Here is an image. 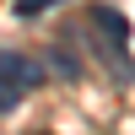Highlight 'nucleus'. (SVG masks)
I'll return each instance as SVG.
<instances>
[{
	"mask_svg": "<svg viewBox=\"0 0 135 135\" xmlns=\"http://www.w3.org/2000/svg\"><path fill=\"white\" fill-rule=\"evenodd\" d=\"M0 76L6 81H16L22 92H32V86H43V60L38 54H27V49H0Z\"/></svg>",
	"mask_w": 135,
	"mask_h": 135,
	"instance_id": "nucleus-1",
	"label": "nucleus"
},
{
	"mask_svg": "<svg viewBox=\"0 0 135 135\" xmlns=\"http://www.w3.org/2000/svg\"><path fill=\"white\" fill-rule=\"evenodd\" d=\"M92 32L114 49H130V16H119L114 6H92Z\"/></svg>",
	"mask_w": 135,
	"mask_h": 135,
	"instance_id": "nucleus-2",
	"label": "nucleus"
},
{
	"mask_svg": "<svg viewBox=\"0 0 135 135\" xmlns=\"http://www.w3.org/2000/svg\"><path fill=\"white\" fill-rule=\"evenodd\" d=\"M38 60H43V70H54L60 81H81V60H76V54L65 49V43H54V49H43Z\"/></svg>",
	"mask_w": 135,
	"mask_h": 135,
	"instance_id": "nucleus-3",
	"label": "nucleus"
},
{
	"mask_svg": "<svg viewBox=\"0 0 135 135\" xmlns=\"http://www.w3.org/2000/svg\"><path fill=\"white\" fill-rule=\"evenodd\" d=\"M16 108H22V86L0 76V119H11V114H16Z\"/></svg>",
	"mask_w": 135,
	"mask_h": 135,
	"instance_id": "nucleus-4",
	"label": "nucleus"
},
{
	"mask_svg": "<svg viewBox=\"0 0 135 135\" xmlns=\"http://www.w3.org/2000/svg\"><path fill=\"white\" fill-rule=\"evenodd\" d=\"M49 6H65V0H16V6H11V11H16L22 22H32V16H43V11H49Z\"/></svg>",
	"mask_w": 135,
	"mask_h": 135,
	"instance_id": "nucleus-5",
	"label": "nucleus"
}]
</instances>
